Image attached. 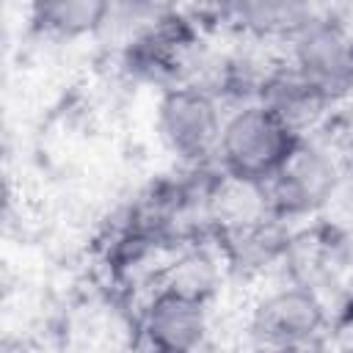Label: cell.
I'll list each match as a JSON object with an SVG mask.
<instances>
[{"instance_id": "6da1fadb", "label": "cell", "mask_w": 353, "mask_h": 353, "mask_svg": "<svg viewBox=\"0 0 353 353\" xmlns=\"http://www.w3.org/2000/svg\"><path fill=\"white\" fill-rule=\"evenodd\" d=\"M303 138L284 127L262 105H243L223 121L218 160L226 176L240 182H270Z\"/></svg>"}, {"instance_id": "7a4b0ae2", "label": "cell", "mask_w": 353, "mask_h": 353, "mask_svg": "<svg viewBox=\"0 0 353 353\" xmlns=\"http://www.w3.org/2000/svg\"><path fill=\"white\" fill-rule=\"evenodd\" d=\"M292 66L336 105L353 91V39L345 22L334 17H309L292 36Z\"/></svg>"}, {"instance_id": "3957f363", "label": "cell", "mask_w": 353, "mask_h": 353, "mask_svg": "<svg viewBox=\"0 0 353 353\" xmlns=\"http://www.w3.org/2000/svg\"><path fill=\"white\" fill-rule=\"evenodd\" d=\"M339 179V165L331 152L303 138L281 171L262 185L268 210L279 221L312 215L334 199Z\"/></svg>"}, {"instance_id": "277c9868", "label": "cell", "mask_w": 353, "mask_h": 353, "mask_svg": "<svg viewBox=\"0 0 353 353\" xmlns=\"http://www.w3.org/2000/svg\"><path fill=\"white\" fill-rule=\"evenodd\" d=\"M157 127L174 154L190 163H201L210 154H218L223 132L218 97L196 83L171 85L160 97Z\"/></svg>"}, {"instance_id": "5b68a950", "label": "cell", "mask_w": 353, "mask_h": 353, "mask_svg": "<svg viewBox=\"0 0 353 353\" xmlns=\"http://www.w3.org/2000/svg\"><path fill=\"white\" fill-rule=\"evenodd\" d=\"M325 325V306L312 287L292 284L265 295L251 314V334L265 347H309Z\"/></svg>"}, {"instance_id": "8992f818", "label": "cell", "mask_w": 353, "mask_h": 353, "mask_svg": "<svg viewBox=\"0 0 353 353\" xmlns=\"http://www.w3.org/2000/svg\"><path fill=\"white\" fill-rule=\"evenodd\" d=\"M207 334V303L160 287L143 309V336L152 353H196Z\"/></svg>"}, {"instance_id": "52a82bcc", "label": "cell", "mask_w": 353, "mask_h": 353, "mask_svg": "<svg viewBox=\"0 0 353 353\" xmlns=\"http://www.w3.org/2000/svg\"><path fill=\"white\" fill-rule=\"evenodd\" d=\"M256 105H262L268 113H273L284 127H290L301 138L331 108L317 94V88L292 66V61L290 63H273L270 66V72L262 80Z\"/></svg>"}, {"instance_id": "ba28073f", "label": "cell", "mask_w": 353, "mask_h": 353, "mask_svg": "<svg viewBox=\"0 0 353 353\" xmlns=\"http://www.w3.org/2000/svg\"><path fill=\"white\" fill-rule=\"evenodd\" d=\"M218 248L234 270H262L290 251V232L279 218H262L243 226H215Z\"/></svg>"}, {"instance_id": "9c48e42d", "label": "cell", "mask_w": 353, "mask_h": 353, "mask_svg": "<svg viewBox=\"0 0 353 353\" xmlns=\"http://www.w3.org/2000/svg\"><path fill=\"white\" fill-rule=\"evenodd\" d=\"M113 6L102 0H41L30 6L36 30L58 39H77L108 25Z\"/></svg>"}, {"instance_id": "30bf717a", "label": "cell", "mask_w": 353, "mask_h": 353, "mask_svg": "<svg viewBox=\"0 0 353 353\" xmlns=\"http://www.w3.org/2000/svg\"><path fill=\"white\" fill-rule=\"evenodd\" d=\"M163 287L168 290H176L182 295H190V298H199V301H210L215 287H218V265L215 259L201 251V248H193V251H185L176 262H171L165 268V279H163Z\"/></svg>"}, {"instance_id": "8fae6325", "label": "cell", "mask_w": 353, "mask_h": 353, "mask_svg": "<svg viewBox=\"0 0 353 353\" xmlns=\"http://www.w3.org/2000/svg\"><path fill=\"white\" fill-rule=\"evenodd\" d=\"M259 353H317V345H309V347H262Z\"/></svg>"}, {"instance_id": "7c38bea8", "label": "cell", "mask_w": 353, "mask_h": 353, "mask_svg": "<svg viewBox=\"0 0 353 353\" xmlns=\"http://www.w3.org/2000/svg\"><path fill=\"white\" fill-rule=\"evenodd\" d=\"M347 30H350V39H353V25H347Z\"/></svg>"}]
</instances>
